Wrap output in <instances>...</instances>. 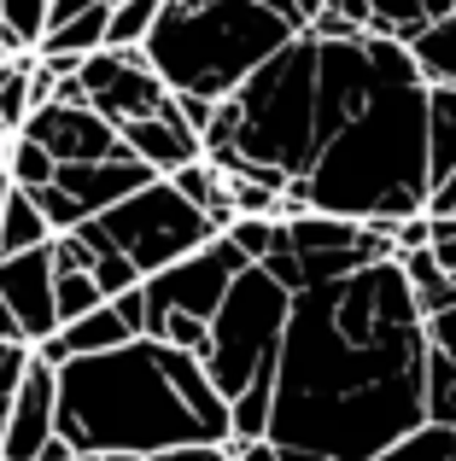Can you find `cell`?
Segmentation results:
<instances>
[{"instance_id": "22", "label": "cell", "mask_w": 456, "mask_h": 461, "mask_svg": "<svg viewBox=\"0 0 456 461\" xmlns=\"http://www.w3.org/2000/svg\"><path fill=\"white\" fill-rule=\"evenodd\" d=\"M223 240L246 263H258V258H269V251L281 246V216H234V222L223 228Z\"/></svg>"}, {"instance_id": "6", "label": "cell", "mask_w": 456, "mask_h": 461, "mask_svg": "<svg viewBox=\"0 0 456 461\" xmlns=\"http://www.w3.org/2000/svg\"><path fill=\"white\" fill-rule=\"evenodd\" d=\"M77 82H82V94H88V105L112 129L135 123V117H159L164 100H170V88L152 77L141 47H100V53H88L77 65Z\"/></svg>"}, {"instance_id": "31", "label": "cell", "mask_w": 456, "mask_h": 461, "mask_svg": "<svg viewBox=\"0 0 456 461\" xmlns=\"http://www.w3.org/2000/svg\"><path fill=\"white\" fill-rule=\"evenodd\" d=\"M141 461H228V450H223V444H176V450L141 456Z\"/></svg>"}, {"instance_id": "36", "label": "cell", "mask_w": 456, "mask_h": 461, "mask_svg": "<svg viewBox=\"0 0 456 461\" xmlns=\"http://www.w3.org/2000/svg\"><path fill=\"white\" fill-rule=\"evenodd\" d=\"M6 193H12V181H6V169H0V204H6Z\"/></svg>"}, {"instance_id": "33", "label": "cell", "mask_w": 456, "mask_h": 461, "mask_svg": "<svg viewBox=\"0 0 456 461\" xmlns=\"http://www.w3.org/2000/svg\"><path fill=\"white\" fill-rule=\"evenodd\" d=\"M88 6H105V0H47V30L65 23V18H77V12H88Z\"/></svg>"}, {"instance_id": "11", "label": "cell", "mask_w": 456, "mask_h": 461, "mask_svg": "<svg viewBox=\"0 0 456 461\" xmlns=\"http://www.w3.org/2000/svg\"><path fill=\"white\" fill-rule=\"evenodd\" d=\"M117 140H123V152L135 158V164H147L152 176H170V169L205 158V152H199V135H194V129H182V117L170 112V100H164L159 117H135V123H123V129H117Z\"/></svg>"}, {"instance_id": "19", "label": "cell", "mask_w": 456, "mask_h": 461, "mask_svg": "<svg viewBox=\"0 0 456 461\" xmlns=\"http://www.w3.org/2000/svg\"><path fill=\"white\" fill-rule=\"evenodd\" d=\"M0 169H6V181L12 187H23V193H35V187H47L53 181V158H47L35 140H23V135H12L6 147H0Z\"/></svg>"}, {"instance_id": "23", "label": "cell", "mask_w": 456, "mask_h": 461, "mask_svg": "<svg viewBox=\"0 0 456 461\" xmlns=\"http://www.w3.org/2000/svg\"><path fill=\"white\" fill-rule=\"evenodd\" d=\"M94 304H105V298H100V286H94L82 269H59L53 275V315H59V327L77 321V315H88Z\"/></svg>"}, {"instance_id": "2", "label": "cell", "mask_w": 456, "mask_h": 461, "mask_svg": "<svg viewBox=\"0 0 456 461\" xmlns=\"http://www.w3.org/2000/svg\"><path fill=\"white\" fill-rule=\"evenodd\" d=\"M53 438L70 456H159L176 444H228V409L199 357L159 339H129L53 368Z\"/></svg>"}, {"instance_id": "21", "label": "cell", "mask_w": 456, "mask_h": 461, "mask_svg": "<svg viewBox=\"0 0 456 461\" xmlns=\"http://www.w3.org/2000/svg\"><path fill=\"white\" fill-rule=\"evenodd\" d=\"M30 59H35V53L0 59V123H6L12 135H18L23 117H30Z\"/></svg>"}, {"instance_id": "37", "label": "cell", "mask_w": 456, "mask_h": 461, "mask_svg": "<svg viewBox=\"0 0 456 461\" xmlns=\"http://www.w3.org/2000/svg\"><path fill=\"white\" fill-rule=\"evenodd\" d=\"M170 6H211V0H170Z\"/></svg>"}, {"instance_id": "12", "label": "cell", "mask_w": 456, "mask_h": 461, "mask_svg": "<svg viewBox=\"0 0 456 461\" xmlns=\"http://www.w3.org/2000/svg\"><path fill=\"white\" fill-rule=\"evenodd\" d=\"M404 47H410V59H415L427 88H456V6L445 18H433L427 30H415Z\"/></svg>"}, {"instance_id": "27", "label": "cell", "mask_w": 456, "mask_h": 461, "mask_svg": "<svg viewBox=\"0 0 456 461\" xmlns=\"http://www.w3.org/2000/svg\"><path fill=\"white\" fill-rule=\"evenodd\" d=\"M105 304L117 310V321L129 327V339H147V293H141V286H129V293L105 298Z\"/></svg>"}, {"instance_id": "20", "label": "cell", "mask_w": 456, "mask_h": 461, "mask_svg": "<svg viewBox=\"0 0 456 461\" xmlns=\"http://www.w3.org/2000/svg\"><path fill=\"white\" fill-rule=\"evenodd\" d=\"M164 0H112V18H105V47H141L147 30L159 23Z\"/></svg>"}, {"instance_id": "1", "label": "cell", "mask_w": 456, "mask_h": 461, "mask_svg": "<svg viewBox=\"0 0 456 461\" xmlns=\"http://www.w3.org/2000/svg\"><path fill=\"white\" fill-rule=\"evenodd\" d=\"M427 333L398 258L287 293L263 438L281 461H375L427 420Z\"/></svg>"}, {"instance_id": "40", "label": "cell", "mask_w": 456, "mask_h": 461, "mask_svg": "<svg viewBox=\"0 0 456 461\" xmlns=\"http://www.w3.org/2000/svg\"><path fill=\"white\" fill-rule=\"evenodd\" d=\"M258 6H269V12H275V6H281V0H258Z\"/></svg>"}, {"instance_id": "32", "label": "cell", "mask_w": 456, "mask_h": 461, "mask_svg": "<svg viewBox=\"0 0 456 461\" xmlns=\"http://www.w3.org/2000/svg\"><path fill=\"white\" fill-rule=\"evenodd\" d=\"M223 450H228V461H281V450L269 438H228Z\"/></svg>"}, {"instance_id": "10", "label": "cell", "mask_w": 456, "mask_h": 461, "mask_svg": "<svg viewBox=\"0 0 456 461\" xmlns=\"http://www.w3.org/2000/svg\"><path fill=\"white\" fill-rule=\"evenodd\" d=\"M147 181H159L147 164H135L129 152H117V158H100V164H59L53 169V187L65 193L70 204H77L82 216H100V211H112L117 199H129L135 187H147Z\"/></svg>"}, {"instance_id": "24", "label": "cell", "mask_w": 456, "mask_h": 461, "mask_svg": "<svg viewBox=\"0 0 456 461\" xmlns=\"http://www.w3.org/2000/svg\"><path fill=\"white\" fill-rule=\"evenodd\" d=\"M427 420H439V427H456V368L439 350H427Z\"/></svg>"}, {"instance_id": "15", "label": "cell", "mask_w": 456, "mask_h": 461, "mask_svg": "<svg viewBox=\"0 0 456 461\" xmlns=\"http://www.w3.org/2000/svg\"><path fill=\"white\" fill-rule=\"evenodd\" d=\"M59 345H65V357H100V350L129 345V327L117 321L112 304H94L88 315H77V321L59 327Z\"/></svg>"}, {"instance_id": "26", "label": "cell", "mask_w": 456, "mask_h": 461, "mask_svg": "<svg viewBox=\"0 0 456 461\" xmlns=\"http://www.w3.org/2000/svg\"><path fill=\"white\" fill-rule=\"evenodd\" d=\"M422 333H427V350H439V357L456 368V304L445 310H433V315H422Z\"/></svg>"}, {"instance_id": "8", "label": "cell", "mask_w": 456, "mask_h": 461, "mask_svg": "<svg viewBox=\"0 0 456 461\" xmlns=\"http://www.w3.org/2000/svg\"><path fill=\"white\" fill-rule=\"evenodd\" d=\"M0 304L18 315L23 345H41V339L59 333V315H53V258H47V246L18 251V258H0Z\"/></svg>"}, {"instance_id": "7", "label": "cell", "mask_w": 456, "mask_h": 461, "mask_svg": "<svg viewBox=\"0 0 456 461\" xmlns=\"http://www.w3.org/2000/svg\"><path fill=\"white\" fill-rule=\"evenodd\" d=\"M23 140H35L53 164H100V158H117L123 140L105 123L94 105H41V112L23 117L18 129Z\"/></svg>"}, {"instance_id": "39", "label": "cell", "mask_w": 456, "mask_h": 461, "mask_svg": "<svg viewBox=\"0 0 456 461\" xmlns=\"http://www.w3.org/2000/svg\"><path fill=\"white\" fill-rule=\"evenodd\" d=\"M70 461H105V456H70Z\"/></svg>"}, {"instance_id": "9", "label": "cell", "mask_w": 456, "mask_h": 461, "mask_svg": "<svg viewBox=\"0 0 456 461\" xmlns=\"http://www.w3.org/2000/svg\"><path fill=\"white\" fill-rule=\"evenodd\" d=\"M53 403H59V385H53V368L30 357L18 392H12V409H6V438H0V461H35L41 444L53 438Z\"/></svg>"}, {"instance_id": "35", "label": "cell", "mask_w": 456, "mask_h": 461, "mask_svg": "<svg viewBox=\"0 0 456 461\" xmlns=\"http://www.w3.org/2000/svg\"><path fill=\"white\" fill-rule=\"evenodd\" d=\"M6 409H12V397H0V438H6Z\"/></svg>"}, {"instance_id": "30", "label": "cell", "mask_w": 456, "mask_h": 461, "mask_svg": "<svg viewBox=\"0 0 456 461\" xmlns=\"http://www.w3.org/2000/svg\"><path fill=\"white\" fill-rule=\"evenodd\" d=\"M422 216H456V176H445V181H433L427 187V199H422Z\"/></svg>"}, {"instance_id": "17", "label": "cell", "mask_w": 456, "mask_h": 461, "mask_svg": "<svg viewBox=\"0 0 456 461\" xmlns=\"http://www.w3.org/2000/svg\"><path fill=\"white\" fill-rule=\"evenodd\" d=\"M47 35V0H0V59L35 53Z\"/></svg>"}, {"instance_id": "4", "label": "cell", "mask_w": 456, "mask_h": 461, "mask_svg": "<svg viewBox=\"0 0 456 461\" xmlns=\"http://www.w3.org/2000/svg\"><path fill=\"white\" fill-rule=\"evenodd\" d=\"M287 35L293 30L258 0H211V6H170L164 0L141 53L170 94L228 100Z\"/></svg>"}, {"instance_id": "13", "label": "cell", "mask_w": 456, "mask_h": 461, "mask_svg": "<svg viewBox=\"0 0 456 461\" xmlns=\"http://www.w3.org/2000/svg\"><path fill=\"white\" fill-rule=\"evenodd\" d=\"M456 0H369L363 35H387V41H410L415 30H427L433 18H445Z\"/></svg>"}, {"instance_id": "34", "label": "cell", "mask_w": 456, "mask_h": 461, "mask_svg": "<svg viewBox=\"0 0 456 461\" xmlns=\"http://www.w3.org/2000/svg\"><path fill=\"white\" fill-rule=\"evenodd\" d=\"M0 345H23V327H18V315L6 304H0Z\"/></svg>"}, {"instance_id": "16", "label": "cell", "mask_w": 456, "mask_h": 461, "mask_svg": "<svg viewBox=\"0 0 456 461\" xmlns=\"http://www.w3.org/2000/svg\"><path fill=\"white\" fill-rule=\"evenodd\" d=\"M53 240V228L41 222V211L30 204V193L12 187L6 204H0V258H18V251H35Z\"/></svg>"}, {"instance_id": "3", "label": "cell", "mask_w": 456, "mask_h": 461, "mask_svg": "<svg viewBox=\"0 0 456 461\" xmlns=\"http://www.w3.org/2000/svg\"><path fill=\"white\" fill-rule=\"evenodd\" d=\"M422 199H427V82L415 70L410 47L387 41L375 88L333 129L316 164L281 187L275 216L322 211L392 240V222L415 216Z\"/></svg>"}, {"instance_id": "38", "label": "cell", "mask_w": 456, "mask_h": 461, "mask_svg": "<svg viewBox=\"0 0 456 461\" xmlns=\"http://www.w3.org/2000/svg\"><path fill=\"white\" fill-rule=\"evenodd\" d=\"M6 140H12V129H6V123H0V147H6Z\"/></svg>"}, {"instance_id": "41", "label": "cell", "mask_w": 456, "mask_h": 461, "mask_svg": "<svg viewBox=\"0 0 456 461\" xmlns=\"http://www.w3.org/2000/svg\"><path fill=\"white\" fill-rule=\"evenodd\" d=\"M105 6H112V0H105Z\"/></svg>"}, {"instance_id": "14", "label": "cell", "mask_w": 456, "mask_h": 461, "mask_svg": "<svg viewBox=\"0 0 456 461\" xmlns=\"http://www.w3.org/2000/svg\"><path fill=\"white\" fill-rule=\"evenodd\" d=\"M456 176V88H427V187Z\"/></svg>"}, {"instance_id": "18", "label": "cell", "mask_w": 456, "mask_h": 461, "mask_svg": "<svg viewBox=\"0 0 456 461\" xmlns=\"http://www.w3.org/2000/svg\"><path fill=\"white\" fill-rule=\"evenodd\" d=\"M375 461H456V427H439V420H422L415 432H404L392 450H380Z\"/></svg>"}, {"instance_id": "29", "label": "cell", "mask_w": 456, "mask_h": 461, "mask_svg": "<svg viewBox=\"0 0 456 461\" xmlns=\"http://www.w3.org/2000/svg\"><path fill=\"white\" fill-rule=\"evenodd\" d=\"M427 240H433V228H427L422 211L398 216V222H392V258H398V251H427Z\"/></svg>"}, {"instance_id": "28", "label": "cell", "mask_w": 456, "mask_h": 461, "mask_svg": "<svg viewBox=\"0 0 456 461\" xmlns=\"http://www.w3.org/2000/svg\"><path fill=\"white\" fill-rule=\"evenodd\" d=\"M427 228H433V240H427V251H433L439 275H456V216H427Z\"/></svg>"}, {"instance_id": "25", "label": "cell", "mask_w": 456, "mask_h": 461, "mask_svg": "<svg viewBox=\"0 0 456 461\" xmlns=\"http://www.w3.org/2000/svg\"><path fill=\"white\" fill-rule=\"evenodd\" d=\"M88 281L100 286V298H117V293H129V286H141V275H135V263H129L123 251H100L94 269H88Z\"/></svg>"}, {"instance_id": "5", "label": "cell", "mask_w": 456, "mask_h": 461, "mask_svg": "<svg viewBox=\"0 0 456 461\" xmlns=\"http://www.w3.org/2000/svg\"><path fill=\"white\" fill-rule=\"evenodd\" d=\"M70 234H77L94 258H100V251H123V258L135 263V275L147 281V275L194 258L199 246H211V240H217V222H211L205 211H194V204L159 176V181H147V187H135L129 199H117L112 211L77 222Z\"/></svg>"}]
</instances>
